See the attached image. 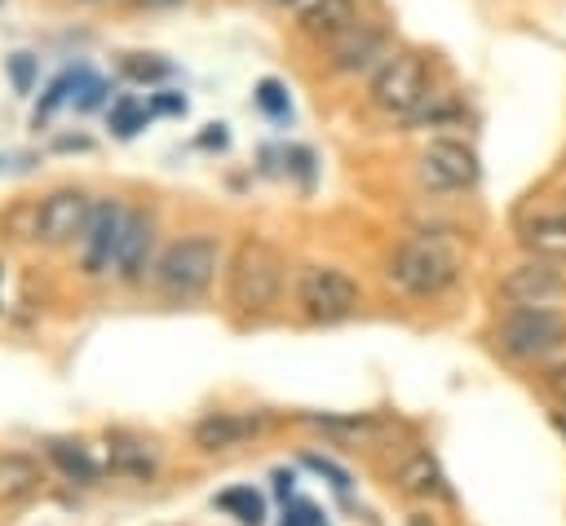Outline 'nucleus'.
I'll return each instance as SVG.
<instances>
[{
  "instance_id": "obj_6",
  "label": "nucleus",
  "mask_w": 566,
  "mask_h": 526,
  "mask_svg": "<svg viewBox=\"0 0 566 526\" xmlns=\"http://www.w3.org/2000/svg\"><path fill=\"white\" fill-rule=\"evenodd\" d=\"M363 301V287L340 265H305L296 274V309L310 323H345Z\"/></svg>"
},
{
  "instance_id": "obj_24",
  "label": "nucleus",
  "mask_w": 566,
  "mask_h": 526,
  "mask_svg": "<svg viewBox=\"0 0 566 526\" xmlns=\"http://www.w3.org/2000/svg\"><path fill=\"white\" fill-rule=\"evenodd\" d=\"M124 71H128L133 80H164L172 66H168V62H159V57H142V53H133V57L124 62Z\"/></svg>"
},
{
  "instance_id": "obj_9",
  "label": "nucleus",
  "mask_w": 566,
  "mask_h": 526,
  "mask_svg": "<svg viewBox=\"0 0 566 526\" xmlns=\"http://www.w3.org/2000/svg\"><path fill=\"white\" fill-rule=\"evenodd\" d=\"M88 217H93V199H88L84 190H71V186H66V190H53V194H44L40 208H35V239L49 243V248L75 243V239L84 234Z\"/></svg>"
},
{
  "instance_id": "obj_33",
  "label": "nucleus",
  "mask_w": 566,
  "mask_h": 526,
  "mask_svg": "<svg viewBox=\"0 0 566 526\" xmlns=\"http://www.w3.org/2000/svg\"><path fill=\"white\" fill-rule=\"evenodd\" d=\"M199 141H203V146H226V133H221V124H217V133H203Z\"/></svg>"
},
{
  "instance_id": "obj_23",
  "label": "nucleus",
  "mask_w": 566,
  "mask_h": 526,
  "mask_svg": "<svg viewBox=\"0 0 566 526\" xmlns=\"http://www.w3.org/2000/svg\"><path fill=\"white\" fill-rule=\"evenodd\" d=\"M142 124H146V106H137L133 97H119V102L111 106V128H115L119 137H133Z\"/></svg>"
},
{
  "instance_id": "obj_16",
  "label": "nucleus",
  "mask_w": 566,
  "mask_h": 526,
  "mask_svg": "<svg viewBox=\"0 0 566 526\" xmlns=\"http://www.w3.org/2000/svg\"><path fill=\"white\" fill-rule=\"evenodd\" d=\"M394 482H398L402 495H416V499H447V495H451L447 473H442V464H438L429 451H411V455L398 464Z\"/></svg>"
},
{
  "instance_id": "obj_22",
  "label": "nucleus",
  "mask_w": 566,
  "mask_h": 526,
  "mask_svg": "<svg viewBox=\"0 0 566 526\" xmlns=\"http://www.w3.org/2000/svg\"><path fill=\"white\" fill-rule=\"evenodd\" d=\"M256 106L270 115V119H292V102H287V88L279 80H261L256 84Z\"/></svg>"
},
{
  "instance_id": "obj_15",
  "label": "nucleus",
  "mask_w": 566,
  "mask_h": 526,
  "mask_svg": "<svg viewBox=\"0 0 566 526\" xmlns=\"http://www.w3.org/2000/svg\"><path fill=\"white\" fill-rule=\"evenodd\" d=\"M150 243H155V221L146 212H128L124 230H119V243H115L111 270L119 278H142V270L150 265Z\"/></svg>"
},
{
  "instance_id": "obj_10",
  "label": "nucleus",
  "mask_w": 566,
  "mask_h": 526,
  "mask_svg": "<svg viewBox=\"0 0 566 526\" xmlns=\"http://www.w3.org/2000/svg\"><path fill=\"white\" fill-rule=\"evenodd\" d=\"M389 40H385V31L376 27V22H354L349 31H340L332 44H327V62H332V71H340V75H358V71H367V66H380L389 53Z\"/></svg>"
},
{
  "instance_id": "obj_30",
  "label": "nucleus",
  "mask_w": 566,
  "mask_h": 526,
  "mask_svg": "<svg viewBox=\"0 0 566 526\" xmlns=\"http://www.w3.org/2000/svg\"><path fill=\"white\" fill-rule=\"evenodd\" d=\"M287 517H292V522H283V526H318V513H314L310 504H296Z\"/></svg>"
},
{
  "instance_id": "obj_27",
  "label": "nucleus",
  "mask_w": 566,
  "mask_h": 526,
  "mask_svg": "<svg viewBox=\"0 0 566 526\" xmlns=\"http://www.w3.org/2000/svg\"><path fill=\"white\" fill-rule=\"evenodd\" d=\"M102 97H106V84H102V80H93V75H84L75 106H80V111H93V106H102Z\"/></svg>"
},
{
  "instance_id": "obj_29",
  "label": "nucleus",
  "mask_w": 566,
  "mask_h": 526,
  "mask_svg": "<svg viewBox=\"0 0 566 526\" xmlns=\"http://www.w3.org/2000/svg\"><path fill=\"white\" fill-rule=\"evenodd\" d=\"M287 159H292V168L301 172V181H310V150H305V146H287Z\"/></svg>"
},
{
  "instance_id": "obj_19",
  "label": "nucleus",
  "mask_w": 566,
  "mask_h": 526,
  "mask_svg": "<svg viewBox=\"0 0 566 526\" xmlns=\"http://www.w3.org/2000/svg\"><path fill=\"white\" fill-rule=\"evenodd\" d=\"M49 446V460L71 477V482H97V473H102V464L84 451V446H75V442H44Z\"/></svg>"
},
{
  "instance_id": "obj_28",
  "label": "nucleus",
  "mask_w": 566,
  "mask_h": 526,
  "mask_svg": "<svg viewBox=\"0 0 566 526\" xmlns=\"http://www.w3.org/2000/svg\"><path fill=\"white\" fill-rule=\"evenodd\" d=\"M150 111H155V115H186V97H181V93H159V97L150 102Z\"/></svg>"
},
{
  "instance_id": "obj_34",
  "label": "nucleus",
  "mask_w": 566,
  "mask_h": 526,
  "mask_svg": "<svg viewBox=\"0 0 566 526\" xmlns=\"http://www.w3.org/2000/svg\"><path fill=\"white\" fill-rule=\"evenodd\" d=\"M146 4H155V9H168V4H177V0H146Z\"/></svg>"
},
{
  "instance_id": "obj_12",
  "label": "nucleus",
  "mask_w": 566,
  "mask_h": 526,
  "mask_svg": "<svg viewBox=\"0 0 566 526\" xmlns=\"http://www.w3.org/2000/svg\"><path fill=\"white\" fill-rule=\"evenodd\" d=\"M517 243L526 248V256L566 265V203H562V208L526 212V217L517 221Z\"/></svg>"
},
{
  "instance_id": "obj_5",
  "label": "nucleus",
  "mask_w": 566,
  "mask_h": 526,
  "mask_svg": "<svg viewBox=\"0 0 566 526\" xmlns=\"http://www.w3.org/2000/svg\"><path fill=\"white\" fill-rule=\"evenodd\" d=\"M429 93V66L416 53H389L367 80V102L389 119H407Z\"/></svg>"
},
{
  "instance_id": "obj_25",
  "label": "nucleus",
  "mask_w": 566,
  "mask_h": 526,
  "mask_svg": "<svg viewBox=\"0 0 566 526\" xmlns=\"http://www.w3.org/2000/svg\"><path fill=\"white\" fill-rule=\"evenodd\" d=\"M9 75H13V88L18 93H31V84H35V57L31 53H13L9 57Z\"/></svg>"
},
{
  "instance_id": "obj_4",
  "label": "nucleus",
  "mask_w": 566,
  "mask_h": 526,
  "mask_svg": "<svg viewBox=\"0 0 566 526\" xmlns=\"http://www.w3.org/2000/svg\"><path fill=\"white\" fill-rule=\"evenodd\" d=\"M495 349L513 362H544L566 349V314L562 309H504L495 323Z\"/></svg>"
},
{
  "instance_id": "obj_14",
  "label": "nucleus",
  "mask_w": 566,
  "mask_h": 526,
  "mask_svg": "<svg viewBox=\"0 0 566 526\" xmlns=\"http://www.w3.org/2000/svg\"><path fill=\"white\" fill-rule=\"evenodd\" d=\"M358 18H363L358 13V0H305L301 13H296V27H301V35H310L318 44H332Z\"/></svg>"
},
{
  "instance_id": "obj_18",
  "label": "nucleus",
  "mask_w": 566,
  "mask_h": 526,
  "mask_svg": "<svg viewBox=\"0 0 566 526\" xmlns=\"http://www.w3.org/2000/svg\"><path fill=\"white\" fill-rule=\"evenodd\" d=\"M305 424L327 429L340 442H376L380 438V424L371 415H305Z\"/></svg>"
},
{
  "instance_id": "obj_3",
  "label": "nucleus",
  "mask_w": 566,
  "mask_h": 526,
  "mask_svg": "<svg viewBox=\"0 0 566 526\" xmlns=\"http://www.w3.org/2000/svg\"><path fill=\"white\" fill-rule=\"evenodd\" d=\"M217 261H221L217 243H212L208 234H190V239H177V243H168V248L159 252L150 283H155V292H159L164 301L186 305V301H199V296L212 287Z\"/></svg>"
},
{
  "instance_id": "obj_35",
  "label": "nucleus",
  "mask_w": 566,
  "mask_h": 526,
  "mask_svg": "<svg viewBox=\"0 0 566 526\" xmlns=\"http://www.w3.org/2000/svg\"><path fill=\"white\" fill-rule=\"evenodd\" d=\"M270 4H296V0H270Z\"/></svg>"
},
{
  "instance_id": "obj_2",
  "label": "nucleus",
  "mask_w": 566,
  "mask_h": 526,
  "mask_svg": "<svg viewBox=\"0 0 566 526\" xmlns=\"http://www.w3.org/2000/svg\"><path fill=\"white\" fill-rule=\"evenodd\" d=\"M287 283V256L270 239H243L230 256L226 296L239 314H270Z\"/></svg>"
},
{
  "instance_id": "obj_1",
  "label": "nucleus",
  "mask_w": 566,
  "mask_h": 526,
  "mask_svg": "<svg viewBox=\"0 0 566 526\" xmlns=\"http://www.w3.org/2000/svg\"><path fill=\"white\" fill-rule=\"evenodd\" d=\"M460 265H464V261H460V252H455L447 239H438V234H416V239H402V243L389 252L385 278H389L398 292L416 296V301H433V296H442V292L455 287Z\"/></svg>"
},
{
  "instance_id": "obj_21",
  "label": "nucleus",
  "mask_w": 566,
  "mask_h": 526,
  "mask_svg": "<svg viewBox=\"0 0 566 526\" xmlns=\"http://www.w3.org/2000/svg\"><path fill=\"white\" fill-rule=\"evenodd\" d=\"M111 469H115V473H133V477H150V473H155V455H150L142 442L115 438V446H111Z\"/></svg>"
},
{
  "instance_id": "obj_32",
  "label": "nucleus",
  "mask_w": 566,
  "mask_h": 526,
  "mask_svg": "<svg viewBox=\"0 0 566 526\" xmlns=\"http://www.w3.org/2000/svg\"><path fill=\"white\" fill-rule=\"evenodd\" d=\"M274 491L287 499V495H292V473H283V469H279V473H274Z\"/></svg>"
},
{
  "instance_id": "obj_20",
  "label": "nucleus",
  "mask_w": 566,
  "mask_h": 526,
  "mask_svg": "<svg viewBox=\"0 0 566 526\" xmlns=\"http://www.w3.org/2000/svg\"><path fill=\"white\" fill-rule=\"evenodd\" d=\"M217 508L239 517L243 526H265V499L252 491V486H234V491H221L217 495Z\"/></svg>"
},
{
  "instance_id": "obj_31",
  "label": "nucleus",
  "mask_w": 566,
  "mask_h": 526,
  "mask_svg": "<svg viewBox=\"0 0 566 526\" xmlns=\"http://www.w3.org/2000/svg\"><path fill=\"white\" fill-rule=\"evenodd\" d=\"M544 385L566 398V362H562V367H548V371H544Z\"/></svg>"
},
{
  "instance_id": "obj_17",
  "label": "nucleus",
  "mask_w": 566,
  "mask_h": 526,
  "mask_svg": "<svg viewBox=\"0 0 566 526\" xmlns=\"http://www.w3.org/2000/svg\"><path fill=\"white\" fill-rule=\"evenodd\" d=\"M40 482H44V473H40V464H35L31 455H22V451H0V508L22 504L27 495L40 491Z\"/></svg>"
},
{
  "instance_id": "obj_13",
  "label": "nucleus",
  "mask_w": 566,
  "mask_h": 526,
  "mask_svg": "<svg viewBox=\"0 0 566 526\" xmlns=\"http://www.w3.org/2000/svg\"><path fill=\"white\" fill-rule=\"evenodd\" d=\"M252 433H261V420L256 415H243V411H212L203 415L195 429H190V442L199 451H230V446H243Z\"/></svg>"
},
{
  "instance_id": "obj_26",
  "label": "nucleus",
  "mask_w": 566,
  "mask_h": 526,
  "mask_svg": "<svg viewBox=\"0 0 566 526\" xmlns=\"http://www.w3.org/2000/svg\"><path fill=\"white\" fill-rule=\"evenodd\" d=\"M305 464H310L314 473H323V477H327L336 491H349V473H345L340 464H332V460H323V455H305Z\"/></svg>"
},
{
  "instance_id": "obj_36",
  "label": "nucleus",
  "mask_w": 566,
  "mask_h": 526,
  "mask_svg": "<svg viewBox=\"0 0 566 526\" xmlns=\"http://www.w3.org/2000/svg\"><path fill=\"white\" fill-rule=\"evenodd\" d=\"M0 274H4V270H0Z\"/></svg>"
},
{
  "instance_id": "obj_11",
  "label": "nucleus",
  "mask_w": 566,
  "mask_h": 526,
  "mask_svg": "<svg viewBox=\"0 0 566 526\" xmlns=\"http://www.w3.org/2000/svg\"><path fill=\"white\" fill-rule=\"evenodd\" d=\"M124 217H128V208H119L115 199H97V203H93V217H88V225H84V234H80L84 270H88V274L111 270L115 243H119V230H124Z\"/></svg>"
},
{
  "instance_id": "obj_8",
  "label": "nucleus",
  "mask_w": 566,
  "mask_h": 526,
  "mask_svg": "<svg viewBox=\"0 0 566 526\" xmlns=\"http://www.w3.org/2000/svg\"><path fill=\"white\" fill-rule=\"evenodd\" d=\"M478 172H482V164H478L473 146L455 141V137L429 141V146L420 150V159H416V177H420V186L433 190V194L469 190V186L478 181Z\"/></svg>"
},
{
  "instance_id": "obj_7",
  "label": "nucleus",
  "mask_w": 566,
  "mask_h": 526,
  "mask_svg": "<svg viewBox=\"0 0 566 526\" xmlns=\"http://www.w3.org/2000/svg\"><path fill=\"white\" fill-rule=\"evenodd\" d=\"M495 296L509 305V309H557L566 301V265L557 261H539V256H526L522 265H513Z\"/></svg>"
}]
</instances>
